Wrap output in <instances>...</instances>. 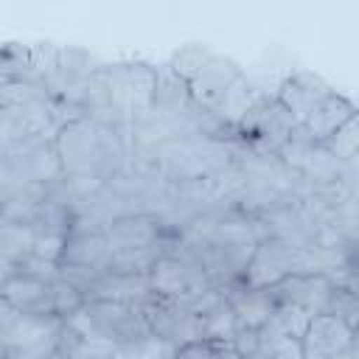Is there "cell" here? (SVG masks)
<instances>
[{
    "mask_svg": "<svg viewBox=\"0 0 359 359\" xmlns=\"http://www.w3.org/2000/svg\"><path fill=\"white\" fill-rule=\"evenodd\" d=\"M48 199V185H39V182H28V185H20L14 194L6 196V202L0 205V222H8V224H34L42 205Z\"/></svg>",
    "mask_w": 359,
    "mask_h": 359,
    "instance_id": "cell-14",
    "label": "cell"
},
{
    "mask_svg": "<svg viewBox=\"0 0 359 359\" xmlns=\"http://www.w3.org/2000/svg\"><path fill=\"white\" fill-rule=\"evenodd\" d=\"M17 317H20V311H17V309H14V306L0 294V337L14 325V320H17Z\"/></svg>",
    "mask_w": 359,
    "mask_h": 359,
    "instance_id": "cell-24",
    "label": "cell"
},
{
    "mask_svg": "<svg viewBox=\"0 0 359 359\" xmlns=\"http://www.w3.org/2000/svg\"><path fill=\"white\" fill-rule=\"evenodd\" d=\"M334 286H337V280L331 272H294V275H286L283 280H278L275 286H269V292H272L275 303L294 306V309L306 311L309 317H317V314L328 311Z\"/></svg>",
    "mask_w": 359,
    "mask_h": 359,
    "instance_id": "cell-6",
    "label": "cell"
},
{
    "mask_svg": "<svg viewBox=\"0 0 359 359\" xmlns=\"http://www.w3.org/2000/svg\"><path fill=\"white\" fill-rule=\"evenodd\" d=\"M351 118H356L353 101H348V98L339 95V93H331V95L306 118V123H300L297 129H300L311 143H323V140H328L339 126H345Z\"/></svg>",
    "mask_w": 359,
    "mask_h": 359,
    "instance_id": "cell-13",
    "label": "cell"
},
{
    "mask_svg": "<svg viewBox=\"0 0 359 359\" xmlns=\"http://www.w3.org/2000/svg\"><path fill=\"white\" fill-rule=\"evenodd\" d=\"M36 359H67V356H65V353H62V351H59V348L53 345V348H50L48 353H42V356H36Z\"/></svg>",
    "mask_w": 359,
    "mask_h": 359,
    "instance_id": "cell-26",
    "label": "cell"
},
{
    "mask_svg": "<svg viewBox=\"0 0 359 359\" xmlns=\"http://www.w3.org/2000/svg\"><path fill=\"white\" fill-rule=\"evenodd\" d=\"M236 334H238V323H236V314H233L227 297L222 303H216L210 311L202 314V339H224V342H233Z\"/></svg>",
    "mask_w": 359,
    "mask_h": 359,
    "instance_id": "cell-17",
    "label": "cell"
},
{
    "mask_svg": "<svg viewBox=\"0 0 359 359\" xmlns=\"http://www.w3.org/2000/svg\"><path fill=\"white\" fill-rule=\"evenodd\" d=\"M177 241V238H174ZM171 241V247L151 264V269L146 272V283H149V294L151 297H165V300H180L196 289L210 286L205 272L182 252L177 250V244Z\"/></svg>",
    "mask_w": 359,
    "mask_h": 359,
    "instance_id": "cell-3",
    "label": "cell"
},
{
    "mask_svg": "<svg viewBox=\"0 0 359 359\" xmlns=\"http://www.w3.org/2000/svg\"><path fill=\"white\" fill-rule=\"evenodd\" d=\"M339 165L342 163H353L356 151H359V118H351L345 126H339L328 140L320 143Z\"/></svg>",
    "mask_w": 359,
    "mask_h": 359,
    "instance_id": "cell-18",
    "label": "cell"
},
{
    "mask_svg": "<svg viewBox=\"0 0 359 359\" xmlns=\"http://www.w3.org/2000/svg\"><path fill=\"white\" fill-rule=\"evenodd\" d=\"M62 323L84 339H101L109 345H126L149 337L140 303L123 300H84V306L67 314Z\"/></svg>",
    "mask_w": 359,
    "mask_h": 359,
    "instance_id": "cell-1",
    "label": "cell"
},
{
    "mask_svg": "<svg viewBox=\"0 0 359 359\" xmlns=\"http://www.w3.org/2000/svg\"><path fill=\"white\" fill-rule=\"evenodd\" d=\"M11 269L22 272V275H31V278H39V280H48V283H53L59 278V264H50V261L36 258V255H28V258L17 261Z\"/></svg>",
    "mask_w": 359,
    "mask_h": 359,
    "instance_id": "cell-22",
    "label": "cell"
},
{
    "mask_svg": "<svg viewBox=\"0 0 359 359\" xmlns=\"http://www.w3.org/2000/svg\"><path fill=\"white\" fill-rule=\"evenodd\" d=\"M331 93H334V90L328 87V81H323L317 73H311V70H294V73H289V76L280 81L275 98L286 107V112L292 115V121L300 126V123H306V118H309Z\"/></svg>",
    "mask_w": 359,
    "mask_h": 359,
    "instance_id": "cell-8",
    "label": "cell"
},
{
    "mask_svg": "<svg viewBox=\"0 0 359 359\" xmlns=\"http://www.w3.org/2000/svg\"><path fill=\"white\" fill-rule=\"evenodd\" d=\"M0 359H11V351L6 345H0Z\"/></svg>",
    "mask_w": 359,
    "mask_h": 359,
    "instance_id": "cell-27",
    "label": "cell"
},
{
    "mask_svg": "<svg viewBox=\"0 0 359 359\" xmlns=\"http://www.w3.org/2000/svg\"><path fill=\"white\" fill-rule=\"evenodd\" d=\"M224 297L236 314L238 331H258L275 309V297L269 289H247L241 283H230L224 289Z\"/></svg>",
    "mask_w": 359,
    "mask_h": 359,
    "instance_id": "cell-12",
    "label": "cell"
},
{
    "mask_svg": "<svg viewBox=\"0 0 359 359\" xmlns=\"http://www.w3.org/2000/svg\"><path fill=\"white\" fill-rule=\"evenodd\" d=\"M174 359H244L233 342H224V339H196V342H188L182 348H177Z\"/></svg>",
    "mask_w": 359,
    "mask_h": 359,
    "instance_id": "cell-20",
    "label": "cell"
},
{
    "mask_svg": "<svg viewBox=\"0 0 359 359\" xmlns=\"http://www.w3.org/2000/svg\"><path fill=\"white\" fill-rule=\"evenodd\" d=\"M297 129V123L292 121V115L286 112V107L272 95H255L252 107L247 109V115L241 118V123L236 126V135L241 140H247L250 146L278 154L280 146L292 137V132Z\"/></svg>",
    "mask_w": 359,
    "mask_h": 359,
    "instance_id": "cell-2",
    "label": "cell"
},
{
    "mask_svg": "<svg viewBox=\"0 0 359 359\" xmlns=\"http://www.w3.org/2000/svg\"><path fill=\"white\" fill-rule=\"evenodd\" d=\"M50 294H53V314H56L59 320H65L67 314H73L76 309L84 306V294H81L70 280H65L62 275L50 283Z\"/></svg>",
    "mask_w": 359,
    "mask_h": 359,
    "instance_id": "cell-21",
    "label": "cell"
},
{
    "mask_svg": "<svg viewBox=\"0 0 359 359\" xmlns=\"http://www.w3.org/2000/svg\"><path fill=\"white\" fill-rule=\"evenodd\" d=\"M67 236H53V233H34V255L45 258L50 264H59L62 258V247H65Z\"/></svg>",
    "mask_w": 359,
    "mask_h": 359,
    "instance_id": "cell-23",
    "label": "cell"
},
{
    "mask_svg": "<svg viewBox=\"0 0 359 359\" xmlns=\"http://www.w3.org/2000/svg\"><path fill=\"white\" fill-rule=\"evenodd\" d=\"M28 255H34V230L28 224L0 222V258L14 266Z\"/></svg>",
    "mask_w": 359,
    "mask_h": 359,
    "instance_id": "cell-15",
    "label": "cell"
},
{
    "mask_svg": "<svg viewBox=\"0 0 359 359\" xmlns=\"http://www.w3.org/2000/svg\"><path fill=\"white\" fill-rule=\"evenodd\" d=\"M331 359H356V342H351L345 351H339L337 356H331Z\"/></svg>",
    "mask_w": 359,
    "mask_h": 359,
    "instance_id": "cell-25",
    "label": "cell"
},
{
    "mask_svg": "<svg viewBox=\"0 0 359 359\" xmlns=\"http://www.w3.org/2000/svg\"><path fill=\"white\" fill-rule=\"evenodd\" d=\"M104 236L112 252H132V250H146L168 238L165 224L154 213H121L112 216L104 224Z\"/></svg>",
    "mask_w": 359,
    "mask_h": 359,
    "instance_id": "cell-7",
    "label": "cell"
},
{
    "mask_svg": "<svg viewBox=\"0 0 359 359\" xmlns=\"http://www.w3.org/2000/svg\"><path fill=\"white\" fill-rule=\"evenodd\" d=\"M241 76H244V73H241V67H238L233 59L213 53V56L202 65V70H199L185 87H188V95H191L194 104H199V107H205V109L213 112V109L222 104V98L227 95V90H230Z\"/></svg>",
    "mask_w": 359,
    "mask_h": 359,
    "instance_id": "cell-9",
    "label": "cell"
},
{
    "mask_svg": "<svg viewBox=\"0 0 359 359\" xmlns=\"http://www.w3.org/2000/svg\"><path fill=\"white\" fill-rule=\"evenodd\" d=\"M11 359H31L28 353H11Z\"/></svg>",
    "mask_w": 359,
    "mask_h": 359,
    "instance_id": "cell-28",
    "label": "cell"
},
{
    "mask_svg": "<svg viewBox=\"0 0 359 359\" xmlns=\"http://www.w3.org/2000/svg\"><path fill=\"white\" fill-rule=\"evenodd\" d=\"M174 348L160 342L157 337H143V339H135V342H126V345H115L109 359H174Z\"/></svg>",
    "mask_w": 359,
    "mask_h": 359,
    "instance_id": "cell-19",
    "label": "cell"
},
{
    "mask_svg": "<svg viewBox=\"0 0 359 359\" xmlns=\"http://www.w3.org/2000/svg\"><path fill=\"white\" fill-rule=\"evenodd\" d=\"M109 264V244L104 236V222L87 213H76L67 230L59 266L67 269H107Z\"/></svg>",
    "mask_w": 359,
    "mask_h": 359,
    "instance_id": "cell-5",
    "label": "cell"
},
{
    "mask_svg": "<svg viewBox=\"0 0 359 359\" xmlns=\"http://www.w3.org/2000/svg\"><path fill=\"white\" fill-rule=\"evenodd\" d=\"M213 56V50L208 48V45H182L180 50H174L171 53V59H168V65H165V70L168 73H174L180 81H191L199 70H202V65L208 62Z\"/></svg>",
    "mask_w": 359,
    "mask_h": 359,
    "instance_id": "cell-16",
    "label": "cell"
},
{
    "mask_svg": "<svg viewBox=\"0 0 359 359\" xmlns=\"http://www.w3.org/2000/svg\"><path fill=\"white\" fill-rule=\"evenodd\" d=\"M351 342H356V331L348 328L337 314L325 311L309 320L306 334L300 337L303 359H331L339 351H345Z\"/></svg>",
    "mask_w": 359,
    "mask_h": 359,
    "instance_id": "cell-10",
    "label": "cell"
},
{
    "mask_svg": "<svg viewBox=\"0 0 359 359\" xmlns=\"http://www.w3.org/2000/svg\"><path fill=\"white\" fill-rule=\"evenodd\" d=\"M143 309V317H146V325H149V334L157 337L160 342L171 345L174 351L188 345V342H196L202 339V317L188 311L182 303L177 300H165V297H146L140 303Z\"/></svg>",
    "mask_w": 359,
    "mask_h": 359,
    "instance_id": "cell-4",
    "label": "cell"
},
{
    "mask_svg": "<svg viewBox=\"0 0 359 359\" xmlns=\"http://www.w3.org/2000/svg\"><path fill=\"white\" fill-rule=\"evenodd\" d=\"M0 294L20 311V314H28V317H56L53 314V294H50V283L48 280H39V278H31V275H22V272H8L3 286H0Z\"/></svg>",
    "mask_w": 359,
    "mask_h": 359,
    "instance_id": "cell-11",
    "label": "cell"
}]
</instances>
